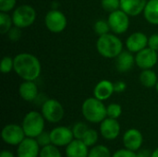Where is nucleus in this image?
<instances>
[{
	"label": "nucleus",
	"instance_id": "nucleus-1",
	"mask_svg": "<svg viewBox=\"0 0 158 157\" xmlns=\"http://www.w3.org/2000/svg\"><path fill=\"white\" fill-rule=\"evenodd\" d=\"M14 71L23 81H35L41 74L42 66L34 55L20 53L14 57Z\"/></svg>",
	"mask_w": 158,
	"mask_h": 157
},
{
	"label": "nucleus",
	"instance_id": "nucleus-2",
	"mask_svg": "<svg viewBox=\"0 0 158 157\" xmlns=\"http://www.w3.org/2000/svg\"><path fill=\"white\" fill-rule=\"evenodd\" d=\"M96 49L106 58H116L123 51V43L117 35L106 33L97 39Z\"/></svg>",
	"mask_w": 158,
	"mask_h": 157
},
{
	"label": "nucleus",
	"instance_id": "nucleus-3",
	"mask_svg": "<svg viewBox=\"0 0 158 157\" xmlns=\"http://www.w3.org/2000/svg\"><path fill=\"white\" fill-rule=\"evenodd\" d=\"M81 113L84 118L91 123H101L107 118L106 106L103 101L94 97L87 98L81 105Z\"/></svg>",
	"mask_w": 158,
	"mask_h": 157
},
{
	"label": "nucleus",
	"instance_id": "nucleus-4",
	"mask_svg": "<svg viewBox=\"0 0 158 157\" xmlns=\"http://www.w3.org/2000/svg\"><path fill=\"white\" fill-rule=\"evenodd\" d=\"M44 118L42 113L37 111L28 112L22 120V129L25 132L26 137L36 138L44 130Z\"/></svg>",
	"mask_w": 158,
	"mask_h": 157
},
{
	"label": "nucleus",
	"instance_id": "nucleus-5",
	"mask_svg": "<svg viewBox=\"0 0 158 157\" xmlns=\"http://www.w3.org/2000/svg\"><path fill=\"white\" fill-rule=\"evenodd\" d=\"M11 17L14 26L24 29L34 23L36 19V11L30 5H22L14 9Z\"/></svg>",
	"mask_w": 158,
	"mask_h": 157
},
{
	"label": "nucleus",
	"instance_id": "nucleus-6",
	"mask_svg": "<svg viewBox=\"0 0 158 157\" xmlns=\"http://www.w3.org/2000/svg\"><path fill=\"white\" fill-rule=\"evenodd\" d=\"M41 113L44 119L50 123H57L64 118V107L56 99L45 100L41 107Z\"/></svg>",
	"mask_w": 158,
	"mask_h": 157
},
{
	"label": "nucleus",
	"instance_id": "nucleus-7",
	"mask_svg": "<svg viewBox=\"0 0 158 157\" xmlns=\"http://www.w3.org/2000/svg\"><path fill=\"white\" fill-rule=\"evenodd\" d=\"M44 24L49 31L53 33H60L67 28L68 19L65 14L60 10L51 9L44 17Z\"/></svg>",
	"mask_w": 158,
	"mask_h": 157
},
{
	"label": "nucleus",
	"instance_id": "nucleus-8",
	"mask_svg": "<svg viewBox=\"0 0 158 157\" xmlns=\"http://www.w3.org/2000/svg\"><path fill=\"white\" fill-rule=\"evenodd\" d=\"M130 16L122 9H118L109 13L107 21L111 31L115 34H122L126 32L130 27Z\"/></svg>",
	"mask_w": 158,
	"mask_h": 157
},
{
	"label": "nucleus",
	"instance_id": "nucleus-9",
	"mask_svg": "<svg viewBox=\"0 0 158 157\" xmlns=\"http://www.w3.org/2000/svg\"><path fill=\"white\" fill-rule=\"evenodd\" d=\"M1 136L5 143L12 146H18L26 138L22 126L17 124L6 125L2 130Z\"/></svg>",
	"mask_w": 158,
	"mask_h": 157
},
{
	"label": "nucleus",
	"instance_id": "nucleus-10",
	"mask_svg": "<svg viewBox=\"0 0 158 157\" xmlns=\"http://www.w3.org/2000/svg\"><path fill=\"white\" fill-rule=\"evenodd\" d=\"M157 61L158 52L148 46L136 53L135 56V63L141 69L153 68Z\"/></svg>",
	"mask_w": 158,
	"mask_h": 157
},
{
	"label": "nucleus",
	"instance_id": "nucleus-11",
	"mask_svg": "<svg viewBox=\"0 0 158 157\" xmlns=\"http://www.w3.org/2000/svg\"><path fill=\"white\" fill-rule=\"evenodd\" d=\"M50 136H51L52 144L57 147L67 146L74 140L72 130L65 126H59L54 128L50 131Z\"/></svg>",
	"mask_w": 158,
	"mask_h": 157
},
{
	"label": "nucleus",
	"instance_id": "nucleus-12",
	"mask_svg": "<svg viewBox=\"0 0 158 157\" xmlns=\"http://www.w3.org/2000/svg\"><path fill=\"white\" fill-rule=\"evenodd\" d=\"M122 143L126 149L131 150L132 152H137L141 149L143 145V137L139 130L129 129L123 135Z\"/></svg>",
	"mask_w": 158,
	"mask_h": 157
},
{
	"label": "nucleus",
	"instance_id": "nucleus-13",
	"mask_svg": "<svg viewBox=\"0 0 158 157\" xmlns=\"http://www.w3.org/2000/svg\"><path fill=\"white\" fill-rule=\"evenodd\" d=\"M40 148L36 139L26 137L17 147V157H39Z\"/></svg>",
	"mask_w": 158,
	"mask_h": 157
},
{
	"label": "nucleus",
	"instance_id": "nucleus-14",
	"mask_svg": "<svg viewBox=\"0 0 158 157\" xmlns=\"http://www.w3.org/2000/svg\"><path fill=\"white\" fill-rule=\"evenodd\" d=\"M100 133L107 141L116 140L120 133V125L115 118H106L100 123Z\"/></svg>",
	"mask_w": 158,
	"mask_h": 157
},
{
	"label": "nucleus",
	"instance_id": "nucleus-15",
	"mask_svg": "<svg viewBox=\"0 0 158 157\" xmlns=\"http://www.w3.org/2000/svg\"><path fill=\"white\" fill-rule=\"evenodd\" d=\"M148 46V37L141 31L131 33L126 40V47L131 53H138Z\"/></svg>",
	"mask_w": 158,
	"mask_h": 157
},
{
	"label": "nucleus",
	"instance_id": "nucleus-16",
	"mask_svg": "<svg viewBox=\"0 0 158 157\" xmlns=\"http://www.w3.org/2000/svg\"><path fill=\"white\" fill-rule=\"evenodd\" d=\"M147 0H120V9L129 16L136 17L143 13Z\"/></svg>",
	"mask_w": 158,
	"mask_h": 157
},
{
	"label": "nucleus",
	"instance_id": "nucleus-17",
	"mask_svg": "<svg viewBox=\"0 0 158 157\" xmlns=\"http://www.w3.org/2000/svg\"><path fill=\"white\" fill-rule=\"evenodd\" d=\"M135 63V56L129 50L122 51L117 57H116V68L118 71L121 73H125L130 71Z\"/></svg>",
	"mask_w": 158,
	"mask_h": 157
},
{
	"label": "nucleus",
	"instance_id": "nucleus-18",
	"mask_svg": "<svg viewBox=\"0 0 158 157\" xmlns=\"http://www.w3.org/2000/svg\"><path fill=\"white\" fill-rule=\"evenodd\" d=\"M114 93V83L108 80L100 81L94 89V96L101 101L109 99Z\"/></svg>",
	"mask_w": 158,
	"mask_h": 157
},
{
	"label": "nucleus",
	"instance_id": "nucleus-19",
	"mask_svg": "<svg viewBox=\"0 0 158 157\" xmlns=\"http://www.w3.org/2000/svg\"><path fill=\"white\" fill-rule=\"evenodd\" d=\"M19 96L26 102H32L38 96V87L34 81H24L19 87Z\"/></svg>",
	"mask_w": 158,
	"mask_h": 157
},
{
	"label": "nucleus",
	"instance_id": "nucleus-20",
	"mask_svg": "<svg viewBox=\"0 0 158 157\" xmlns=\"http://www.w3.org/2000/svg\"><path fill=\"white\" fill-rule=\"evenodd\" d=\"M89 147L81 141L74 139L66 146L67 157H88Z\"/></svg>",
	"mask_w": 158,
	"mask_h": 157
},
{
	"label": "nucleus",
	"instance_id": "nucleus-21",
	"mask_svg": "<svg viewBox=\"0 0 158 157\" xmlns=\"http://www.w3.org/2000/svg\"><path fill=\"white\" fill-rule=\"evenodd\" d=\"M144 19L153 25H158V0H148L143 10Z\"/></svg>",
	"mask_w": 158,
	"mask_h": 157
},
{
	"label": "nucleus",
	"instance_id": "nucleus-22",
	"mask_svg": "<svg viewBox=\"0 0 158 157\" xmlns=\"http://www.w3.org/2000/svg\"><path fill=\"white\" fill-rule=\"evenodd\" d=\"M158 79L156 73L152 69H143L142 73L140 74V82L146 88H153L156 86Z\"/></svg>",
	"mask_w": 158,
	"mask_h": 157
},
{
	"label": "nucleus",
	"instance_id": "nucleus-23",
	"mask_svg": "<svg viewBox=\"0 0 158 157\" xmlns=\"http://www.w3.org/2000/svg\"><path fill=\"white\" fill-rule=\"evenodd\" d=\"M12 17L9 16L7 12L0 11V32L2 34H7L9 30L12 28Z\"/></svg>",
	"mask_w": 158,
	"mask_h": 157
},
{
	"label": "nucleus",
	"instance_id": "nucleus-24",
	"mask_svg": "<svg viewBox=\"0 0 158 157\" xmlns=\"http://www.w3.org/2000/svg\"><path fill=\"white\" fill-rule=\"evenodd\" d=\"M88 157H112L110 150L105 145H94L89 151Z\"/></svg>",
	"mask_w": 158,
	"mask_h": 157
},
{
	"label": "nucleus",
	"instance_id": "nucleus-25",
	"mask_svg": "<svg viewBox=\"0 0 158 157\" xmlns=\"http://www.w3.org/2000/svg\"><path fill=\"white\" fill-rule=\"evenodd\" d=\"M39 157H62V155L57 146L50 144L41 148Z\"/></svg>",
	"mask_w": 158,
	"mask_h": 157
},
{
	"label": "nucleus",
	"instance_id": "nucleus-26",
	"mask_svg": "<svg viewBox=\"0 0 158 157\" xmlns=\"http://www.w3.org/2000/svg\"><path fill=\"white\" fill-rule=\"evenodd\" d=\"M81 141L88 146V147H93L96 144L97 141H98V133L94 129H89L83 138L81 139Z\"/></svg>",
	"mask_w": 158,
	"mask_h": 157
},
{
	"label": "nucleus",
	"instance_id": "nucleus-27",
	"mask_svg": "<svg viewBox=\"0 0 158 157\" xmlns=\"http://www.w3.org/2000/svg\"><path fill=\"white\" fill-rule=\"evenodd\" d=\"M94 30L95 31V33H97L99 36L109 33V31H111L110 26L108 24L107 20H104V19H99L97 20L94 25Z\"/></svg>",
	"mask_w": 158,
	"mask_h": 157
},
{
	"label": "nucleus",
	"instance_id": "nucleus-28",
	"mask_svg": "<svg viewBox=\"0 0 158 157\" xmlns=\"http://www.w3.org/2000/svg\"><path fill=\"white\" fill-rule=\"evenodd\" d=\"M122 114V107L120 105L116 104V103H112L110 105H108L106 106V115L107 118H115L118 119Z\"/></svg>",
	"mask_w": 158,
	"mask_h": 157
},
{
	"label": "nucleus",
	"instance_id": "nucleus-29",
	"mask_svg": "<svg viewBox=\"0 0 158 157\" xmlns=\"http://www.w3.org/2000/svg\"><path fill=\"white\" fill-rule=\"evenodd\" d=\"M72 132L74 135V139L81 140L85 134V132L89 130L88 126L83 123V122H77L73 127H72Z\"/></svg>",
	"mask_w": 158,
	"mask_h": 157
},
{
	"label": "nucleus",
	"instance_id": "nucleus-30",
	"mask_svg": "<svg viewBox=\"0 0 158 157\" xmlns=\"http://www.w3.org/2000/svg\"><path fill=\"white\" fill-rule=\"evenodd\" d=\"M0 70L3 74H7L11 70H14V58L10 56H4L1 61Z\"/></svg>",
	"mask_w": 158,
	"mask_h": 157
},
{
	"label": "nucleus",
	"instance_id": "nucleus-31",
	"mask_svg": "<svg viewBox=\"0 0 158 157\" xmlns=\"http://www.w3.org/2000/svg\"><path fill=\"white\" fill-rule=\"evenodd\" d=\"M101 6L106 11L111 13L120 8V0H101Z\"/></svg>",
	"mask_w": 158,
	"mask_h": 157
},
{
	"label": "nucleus",
	"instance_id": "nucleus-32",
	"mask_svg": "<svg viewBox=\"0 0 158 157\" xmlns=\"http://www.w3.org/2000/svg\"><path fill=\"white\" fill-rule=\"evenodd\" d=\"M35 139H36V141H37V143H38V144L40 145L41 148L52 144L50 132H47V131H44H44H43L41 134H39Z\"/></svg>",
	"mask_w": 158,
	"mask_h": 157
},
{
	"label": "nucleus",
	"instance_id": "nucleus-33",
	"mask_svg": "<svg viewBox=\"0 0 158 157\" xmlns=\"http://www.w3.org/2000/svg\"><path fill=\"white\" fill-rule=\"evenodd\" d=\"M22 35V31H21V28H19L17 26H14L12 27L9 31L7 32V36H8V39L12 42H17L20 39Z\"/></svg>",
	"mask_w": 158,
	"mask_h": 157
},
{
	"label": "nucleus",
	"instance_id": "nucleus-34",
	"mask_svg": "<svg viewBox=\"0 0 158 157\" xmlns=\"http://www.w3.org/2000/svg\"><path fill=\"white\" fill-rule=\"evenodd\" d=\"M17 3V0H0V11L9 12L13 10Z\"/></svg>",
	"mask_w": 158,
	"mask_h": 157
},
{
	"label": "nucleus",
	"instance_id": "nucleus-35",
	"mask_svg": "<svg viewBox=\"0 0 158 157\" xmlns=\"http://www.w3.org/2000/svg\"><path fill=\"white\" fill-rule=\"evenodd\" d=\"M112 157H137V154L135 152H132L131 150L124 148V149H119L116 151L112 155Z\"/></svg>",
	"mask_w": 158,
	"mask_h": 157
},
{
	"label": "nucleus",
	"instance_id": "nucleus-36",
	"mask_svg": "<svg viewBox=\"0 0 158 157\" xmlns=\"http://www.w3.org/2000/svg\"><path fill=\"white\" fill-rule=\"evenodd\" d=\"M148 47L158 52V34H152L148 38Z\"/></svg>",
	"mask_w": 158,
	"mask_h": 157
},
{
	"label": "nucleus",
	"instance_id": "nucleus-37",
	"mask_svg": "<svg viewBox=\"0 0 158 157\" xmlns=\"http://www.w3.org/2000/svg\"><path fill=\"white\" fill-rule=\"evenodd\" d=\"M127 88V84L123 81H116L114 83V90H115V93H123Z\"/></svg>",
	"mask_w": 158,
	"mask_h": 157
},
{
	"label": "nucleus",
	"instance_id": "nucleus-38",
	"mask_svg": "<svg viewBox=\"0 0 158 157\" xmlns=\"http://www.w3.org/2000/svg\"><path fill=\"white\" fill-rule=\"evenodd\" d=\"M152 151L148 149H140L137 151V157H152Z\"/></svg>",
	"mask_w": 158,
	"mask_h": 157
},
{
	"label": "nucleus",
	"instance_id": "nucleus-39",
	"mask_svg": "<svg viewBox=\"0 0 158 157\" xmlns=\"http://www.w3.org/2000/svg\"><path fill=\"white\" fill-rule=\"evenodd\" d=\"M0 157H15L14 154L8 150H3L0 154Z\"/></svg>",
	"mask_w": 158,
	"mask_h": 157
},
{
	"label": "nucleus",
	"instance_id": "nucleus-40",
	"mask_svg": "<svg viewBox=\"0 0 158 157\" xmlns=\"http://www.w3.org/2000/svg\"><path fill=\"white\" fill-rule=\"evenodd\" d=\"M152 157H158V148H156L155 151L152 153Z\"/></svg>",
	"mask_w": 158,
	"mask_h": 157
},
{
	"label": "nucleus",
	"instance_id": "nucleus-41",
	"mask_svg": "<svg viewBox=\"0 0 158 157\" xmlns=\"http://www.w3.org/2000/svg\"><path fill=\"white\" fill-rule=\"evenodd\" d=\"M156 91H157V93H158V81H157V83H156Z\"/></svg>",
	"mask_w": 158,
	"mask_h": 157
}]
</instances>
